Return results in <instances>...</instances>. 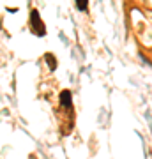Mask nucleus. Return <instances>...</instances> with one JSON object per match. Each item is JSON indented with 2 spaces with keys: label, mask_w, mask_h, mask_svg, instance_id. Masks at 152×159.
Segmentation results:
<instances>
[{
  "label": "nucleus",
  "mask_w": 152,
  "mask_h": 159,
  "mask_svg": "<svg viewBox=\"0 0 152 159\" xmlns=\"http://www.w3.org/2000/svg\"><path fill=\"white\" fill-rule=\"evenodd\" d=\"M30 30L37 37H44V34H46V27H44V23H43V20H41L37 9L30 11Z\"/></svg>",
  "instance_id": "nucleus-1"
},
{
  "label": "nucleus",
  "mask_w": 152,
  "mask_h": 159,
  "mask_svg": "<svg viewBox=\"0 0 152 159\" xmlns=\"http://www.w3.org/2000/svg\"><path fill=\"white\" fill-rule=\"evenodd\" d=\"M76 7H78V11L85 12L89 7V0H76Z\"/></svg>",
  "instance_id": "nucleus-4"
},
{
  "label": "nucleus",
  "mask_w": 152,
  "mask_h": 159,
  "mask_svg": "<svg viewBox=\"0 0 152 159\" xmlns=\"http://www.w3.org/2000/svg\"><path fill=\"white\" fill-rule=\"evenodd\" d=\"M44 60H46V62H50V69H51V71H55L57 60H55V57H53L51 53H46V55H44Z\"/></svg>",
  "instance_id": "nucleus-3"
},
{
  "label": "nucleus",
  "mask_w": 152,
  "mask_h": 159,
  "mask_svg": "<svg viewBox=\"0 0 152 159\" xmlns=\"http://www.w3.org/2000/svg\"><path fill=\"white\" fill-rule=\"evenodd\" d=\"M60 108H64L66 111H73V94H71V90L60 92Z\"/></svg>",
  "instance_id": "nucleus-2"
}]
</instances>
